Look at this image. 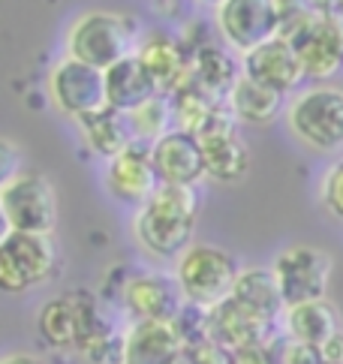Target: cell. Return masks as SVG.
<instances>
[{"mask_svg": "<svg viewBox=\"0 0 343 364\" xmlns=\"http://www.w3.org/2000/svg\"><path fill=\"white\" fill-rule=\"evenodd\" d=\"M226 106H229V112L235 114V121L238 124H256V127L271 124L277 114L289 109L286 106V94L259 85L253 79H247V75H241L238 85L229 90Z\"/></svg>", "mask_w": 343, "mask_h": 364, "instance_id": "obj_22", "label": "cell"}, {"mask_svg": "<svg viewBox=\"0 0 343 364\" xmlns=\"http://www.w3.org/2000/svg\"><path fill=\"white\" fill-rule=\"evenodd\" d=\"M105 90H109V109H117L124 114L157 97V85L136 55L105 70Z\"/></svg>", "mask_w": 343, "mask_h": 364, "instance_id": "obj_21", "label": "cell"}, {"mask_svg": "<svg viewBox=\"0 0 343 364\" xmlns=\"http://www.w3.org/2000/svg\"><path fill=\"white\" fill-rule=\"evenodd\" d=\"M320 196H322V205L328 208V211L343 220V160L334 163V166L325 172Z\"/></svg>", "mask_w": 343, "mask_h": 364, "instance_id": "obj_28", "label": "cell"}, {"mask_svg": "<svg viewBox=\"0 0 343 364\" xmlns=\"http://www.w3.org/2000/svg\"><path fill=\"white\" fill-rule=\"evenodd\" d=\"M235 127H238V121H235V114L226 106L199 136H196L202 141L208 178L223 181V184L241 181L250 172V148Z\"/></svg>", "mask_w": 343, "mask_h": 364, "instance_id": "obj_11", "label": "cell"}, {"mask_svg": "<svg viewBox=\"0 0 343 364\" xmlns=\"http://www.w3.org/2000/svg\"><path fill=\"white\" fill-rule=\"evenodd\" d=\"M187 349L172 322H136L124 334L121 364H175Z\"/></svg>", "mask_w": 343, "mask_h": 364, "instance_id": "obj_18", "label": "cell"}, {"mask_svg": "<svg viewBox=\"0 0 343 364\" xmlns=\"http://www.w3.org/2000/svg\"><path fill=\"white\" fill-rule=\"evenodd\" d=\"M139 28L124 12L90 9L82 12L67 33V58L97 70H112L139 51Z\"/></svg>", "mask_w": 343, "mask_h": 364, "instance_id": "obj_3", "label": "cell"}, {"mask_svg": "<svg viewBox=\"0 0 343 364\" xmlns=\"http://www.w3.org/2000/svg\"><path fill=\"white\" fill-rule=\"evenodd\" d=\"M187 358H190V364H241L238 361V353H232V349L220 346L217 341H211V337H205V341L187 346Z\"/></svg>", "mask_w": 343, "mask_h": 364, "instance_id": "obj_27", "label": "cell"}, {"mask_svg": "<svg viewBox=\"0 0 343 364\" xmlns=\"http://www.w3.org/2000/svg\"><path fill=\"white\" fill-rule=\"evenodd\" d=\"M105 184H109L115 199L144 208L154 199V193L160 190V175L154 168L151 148L136 141L130 151H124L117 160H112L105 166Z\"/></svg>", "mask_w": 343, "mask_h": 364, "instance_id": "obj_15", "label": "cell"}, {"mask_svg": "<svg viewBox=\"0 0 343 364\" xmlns=\"http://www.w3.org/2000/svg\"><path fill=\"white\" fill-rule=\"evenodd\" d=\"M58 271V244L51 235L9 232L0 241V286L6 292H28Z\"/></svg>", "mask_w": 343, "mask_h": 364, "instance_id": "obj_7", "label": "cell"}, {"mask_svg": "<svg viewBox=\"0 0 343 364\" xmlns=\"http://www.w3.org/2000/svg\"><path fill=\"white\" fill-rule=\"evenodd\" d=\"M208 337L232 353H247V349L271 343V322L259 319L238 301L226 298L214 310H208Z\"/></svg>", "mask_w": 343, "mask_h": 364, "instance_id": "obj_16", "label": "cell"}, {"mask_svg": "<svg viewBox=\"0 0 343 364\" xmlns=\"http://www.w3.org/2000/svg\"><path fill=\"white\" fill-rule=\"evenodd\" d=\"M0 364H43V361L33 358V355H21V353H19V355H6Z\"/></svg>", "mask_w": 343, "mask_h": 364, "instance_id": "obj_29", "label": "cell"}, {"mask_svg": "<svg viewBox=\"0 0 343 364\" xmlns=\"http://www.w3.org/2000/svg\"><path fill=\"white\" fill-rule=\"evenodd\" d=\"M121 298L136 322H175V316L184 310L178 280L160 271H144V274L130 277Z\"/></svg>", "mask_w": 343, "mask_h": 364, "instance_id": "obj_13", "label": "cell"}, {"mask_svg": "<svg viewBox=\"0 0 343 364\" xmlns=\"http://www.w3.org/2000/svg\"><path fill=\"white\" fill-rule=\"evenodd\" d=\"M280 322L289 341L305 343V346H328L340 337V314L328 298L325 301L286 307Z\"/></svg>", "mask_w": 343, "mask_h": 364, "instance_id": "obj_19", "label": "cell"}, {"mask_svg": "<svg viewBox=\"0 0 343 364\" xmlns=\"http://www.w3.org/2000/svg\"><path fill=\"white\" fill-rule=\"evenodd\" d=\"M241 70L247 79L280 90V94H289V90L305 79V67H301L298 51H295V46H289L283 36H274L265 46H259L256 51L244 55Z\"/></svg>", "mask_w": 343, "mask_h": 364, "instance_id": "obj_17", "label": "cell"}, {"mask_svg": "<svg viewBox=\"0 0 343 364\" xmlns=\"http://www.w3.org/2000/svg\"><path fill=\"white\" fill-rule=\"evenodd\" d=\"M0 211L9 232L51 235L58 226V190L48 175L36 168H19L0 187Z\"/></svg>", "mask_w": 343, "mask_h": 364, "instance_id": "obj_5", "label": "cell"}, {"mask_svg": "<svg viewBox=\"0 0 343 364\" xmlns=\"http://www.w3.org/2000/svg\"><path fill=\"white\" fill-rule=\"evenodd\" d=\"M151 160L157 175H160V184L196 187L208 175L202 141L190 133H181V129H172L157 145H151Z\"/></svg>", "mask_w": 343, "mask_h": 364, "instance_id": "obj_14", "label": "cell"}, {"mask_svg": "<svg viewBox=\"0 0 343 364\" xmlns=\"http://www.w3.org/2000/svg\"><path fill=\"white\" fill-rule=\"evenodd\" d=\"M274 274L280 283L286 307L310 304V301H325L328 286H332V271L334 262L322 247L313 244H292L280 250L274 259Z\"/></svg>", "mask_w": 343, "mask_h": 364, "instance_id": "obj_8", "label": "cell"}, {"mask_svg": "<svg viewBox=\"0 0 343 364\" xmlns=\"http://www.w3.org/2000/svg\"><path fill=\"white\" fill-rule=\"evenodd\" d=\"M172 109H175V129L199 136L202 129L226 109V100L211 97L199 85H187L181 94L172 97Z\"/></svg>", "mask_w": 343, "mask_h": 364, "instance_id": "obj_25", "label": "cell"}, {"mask_svg": "<svg viewBox=\"0 0 343 364\" xmlns=\"http://www.w3.org/2000/svg\"><path fill=\"white\" fill-rule=\"evenodd\" d=\"M175 364H190V358H187V353H184V355H181V358H178Z\"/></svg>", "mask_w": 343, "mask_h": 364, "instance_id": "obj_30", "label": "cell"}, {"mask_svg": "<svg viewBox=\"0 0 343 364\" xmlns=\"http://www.w3.org/2000/svg\"><path fill=\"white\" fill-rule=\"evenodd\" d=\"M220 36L241 55H250L280 33V9L274 0H223L214 6Z\"/></svg>", "mask_w": 343, "mask_h": 364, "instance_id": "obj_10", "label": "cell"}, {"mask_svg": "<svg viewBox=\"0 0 343 364\" xmlns=\"http://www.w3.org/2000/svg\"><path fill=\"white\" fill-rule=\"evenodd\" d=\"M78 127H82L88 148L109 163L136 145L133 129H130V118L117 109H102L100 114H90V118L78 121Z\"/></svg>", "mask_w": 343, "mask_h": 364, "instance_id": "obj_24", "label": "cell"}, {"mask_svg": "<svg viewBox=\"0 0 343 364\" xmlns=\"http://www.w3.org/2000/svg\"><path fill=\"white\" fill-rule=\"evenodd\" d=\"M48 97L55 109L70 114L75 121H85L90 114L109 109V90H105V73L97 67L63 58L48 73Z\"/></svg>", "mask_w": 343, "mask_h": 364, "instance_id": "obj_9", "label": "cell"}, {"mask_svg": "<svg viewBox=\"0 0 343 364\" xmlns=\"http://www.w3.org/2000/svg\"><path fill=\"white\" fill-rule=\"evenodd\" d=\"M238 274L241 268L235 265V259L214 244H193L175 265V280L184 304L196 310H214L226 298H232Z\"/></svg>", "mask_w": 343, "mask_h": 364, "instance_id": "obj_4", "label": "cell"}, {"mask_svg": "<svg viewBox=\"0 0 343 364\" xmlns=\"http://www.w3.org/2000/svg\"><path fill=\"white\" fill-rule=\"evenodd\" d=\"M232 301H238L244 310H250V314H256L259 319H265L271 325L277 319H283L286 314V301H283L274 268H241L232 289Z\"/></svg>", "mask_w": 343, "mask_h": 364, "instance_id": "obj_20", "label": "cell"}, {"mask_svg": "<svg viewBox=\"0 0 343 364\" xmlns=\"http://www.w3.org/2000/svg\"><path fill=\"white\" fill-rule=\"evenodd\" d=\"M130 118V129H133V139L139 145H157L163 136H169L172 124H175V109H172V97H163L157 94L154 100H148L144 106L133 109L127 114Z\"/></svg>", "mask_w": 343, "mask_h": 364, "instance_id": "obj_26", "label": "cell"}, {"mask_svg": "<svg viewBox=\"0 0 343 364\" xmlns=\"http://www.w3.org/2000/svg\"><path fill=\"white\" fill-rule=\"evenodd\" d=\"M280 9V33L295 46L305 79L328 82L343 70V16L301 4H277Z\"/></svg>", "mask_w": 343, "mask_h": 364, "instance_id": "obj_1", "label": "cell"}, {"mask_svg": "<svg viewBox=\"0 0 343 364\" xmlns=\"http://www.w3.org/2000/svg\"><path fill=\"white\" fill-rule=\"evenodd\" d=\"M136 58L157 85V94L175 97L187 85H193V51L184 48L169 33H148L139 43Z\"/></svg>", "mask_w": 343, "mask_h": 364, "instance_id": "obj_12", "label": "cell"}, {"mask_svg": "<svg viewBox=\"0 0 343 364\" xmlns=\"http://www.w3.org/2000/svg\"><path fill=\"white\" fill-rule=\"evenodd\" d=\"M241 75H244V70L235 63V58L223 46L205 43L199 48H193V85L208 90L211 97L226 100Z\"/></svg>", "mask_w": 343, "mask_h": 364, "instance_id": "obj_23", "label": "cell"}, {"mask_svg": "<svg viewBox=\"0 0 343 364\" xmlns=\"http://www.w3.org/2000/svg\"><path fill=\"white\" fill-rule=\"evenodd\" d=\"M199 217L196 187L160 184L154 199L133 217L136 241L154 256H184L193 247V226Z\"/></svg>", "mask_w": 343, "mask_h": 364, "instance_id": "obj_2", "label": "cell"}, {"mask_svg": "<svg viewBox=\"0 0 343 364\" xmlns=\"http://www.w3.org/2000/svg\"><path fill=\"white\" fill-rule=\"evenodd\" d=\"M289 129L298 141L313 151H340L343 148V87L313 85L289 102L286 109Z\"/></svg>", "mask_w": 343, "mask_h": 364, "instance_id": "obj_6", "label": "cell"}]
</instances>
